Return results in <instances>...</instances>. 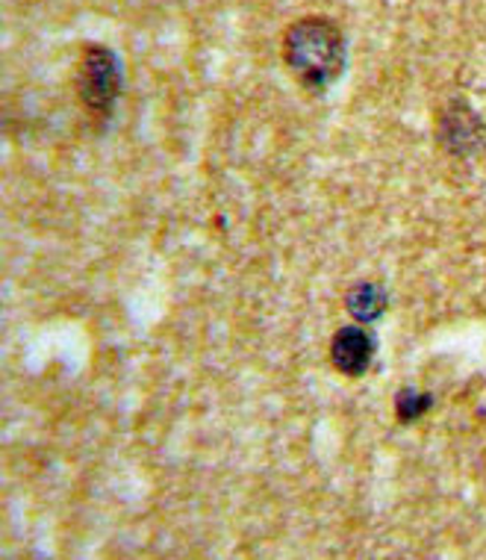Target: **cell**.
Segmentation results:
<instances>
[{"label": "cell", "instance_id": "obj_1", "mask_svg": "<svg viewBox=\"0 0 486 560\" xmlns=\"http://www.w3.org/2000/svg\"><path fill=\"white\" fill-rule=\"evenodd\" d=\"M283 62L307 92H324L345 74L348 42L328 15H307L292 21L283 33Z\"/></svg>", "mask_w": 486, "mask_h": 560}, {"label": "cell", "instance_id": "obj_2", "mask_svg": "<svg viewBox=\"0 0 486 560\" xmlns=\"http://www.w3.org/2000/svg\"><path fill=\"white\" fill-rule=\"evenodd\" d=\"M121 59L107 45H86L78 62V97L88 116L109 118L121 97Z\"/></svg>", "mask_w": 486, "mask_h": 560}, {"label": "cell", "instance_id": "obj_3", "mask_svg": "<svg viewBox=\"0 0 486 560\" xmlns=\"http://www.w3.org/2000/svg\"><path fill=\"white\" fill-rule=\"evenodd\" d=\"M437 142L454 160H481L486 154V121L466 97H448L437 113Z\"/></svg>", "mask_w": 486, "mask_h": 560}, {"label": "cell", "instance_id": "obj_4", "mask_svg": "<svg viewBox=\"0 0 486 560\" xmlns=\"http://www.w3.org/2000/svg\"><path fill=\"white\" fill-rule=\"evenodd\" d=\"M378 351V339L363 325H348L336 330L331 342V363L345 377H363L369 372L371 360Z\"/></svg>", "mask_w": 486, "mask_h": 560}, {"label": "cell", "instance_id": "obj_5", "mask_svg": "<svg viewBox=\"0 0 486 560\" xmlns=\"http://www.w3.org/2000/svg\"><path fill=\"white\" fill-rule=\"evenodd\" d=\"M389 307L387 290L380 287L378 280H360L357 287H351L345 295V310H348L354 319L360 325H371L378 322Z\"/></svg>", "mask_w": 486, "mask_h": 560}, {"label": "cell", "instance_id": "obj_6", "mask_svg": "<svg viewBox=\"0 0 486 560\" xmlns=\"http://www.w3.org/2000/svg\"><path fill=\"white\" fill-rule=\"evenodd\" d=\"M430 405H434L430 393H418V389L407 387L395 396V416H399V422L410 425V422H416V419L428 413Z\"/></svg>", "mask_w": 486, "mask_h": 560}]
</instances>
